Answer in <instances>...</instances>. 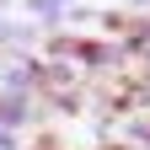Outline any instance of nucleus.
I'll use <instances>...</instances> for the list:
<instances>
[{
	"label": "nucleus",
	"instance_id": "6",
	"mask_svg": "<svg viewBox=\"0 0 150 150\" xmlns=\"http://www.w3.org/2000/svg\"><path fill=\"white\" fill-rule=\"evenodd\" d=\"M0 150H22V134L16 129H0Z\"/></svg>",
	"mask_w": 150,
	"mask_h": 150
},
{
	"label": "nucleus",
	"instance_id": "3",
	"mask_svg": "<svg viewBox=\"0 0 150 150\" xmlns=\"http://www.w3.org/2000/svg\"><path fill=\"white\" fill-rule=\"evenodd\" d=\"M129 64H150V16H129V32L118 38Z\"/></svg>",
	"mask_w": 150,
	"mask_h": 150
},
{
	"label": "nucleus",
	"instance_id": "2",
	"mask_svg": "<svg viewBox=\"0 0 150 150\" xmlns=\"http://www.w3.org/2000/svg\"><path fill=\"white\" fill-rule=\"evenodd\" d=\"M43 43V27L32 16H0V54H27Z\"/></svg>",
	"mask_w": 150,
	"mask_h": 150
},
{
	"label": "nucleus",
	"instance_id": "5",
	"mask_svg": "<svg viewBox=\"0 0 150 150\" xmlns=\"http://www.w3.org/2000/svg\"><path fill=\"white\" fill-rule=\"evenodd\" d=\"M129 16L134 11H123V6H97V32L102 38H123L129 32Z\"/></svg>",
	"mask_w": 150,
	"mask_h": 150
},
{
	"label": "nucleus",
	"instance_id": "8",
	"mask_svg": "<svg viewBox=\"0 0 150 150\" xmlns=\"http://www.w3.org/2000/svg\"><path fill=\"white\" fill-rule=\"evenodd\" d=\"M0 16H16V0H0Z\"/></svg>",
	"mask_w": 150,
	"mask_h": 150
},
{
	"label": "nucleus",
	"instance_id": "1",
	"mask_svg": "<svg viewBox=\"0 0 150 150\" xmlns=\"http://www.w3.org/2000/svg\"><path fill=\"white\" fill-rule=\"evenodd\" d=\"M43 123V112H38V97L27 91H0V129H16V134H27V129Z\"/></svg>",
	"mask_w": 150,
	"mask_h": 150
},
{
	"label": "nucleus",
	"instance_id": "7",
	"mask_svg": "<svg viewBox=\"0 0 150 150\" xmlns=\"http://www.w3.org/2000/svg\"><path fill=\"white\" fill-rule=\"evenodd\" d=\"M123 11H134V16H150V0H123Z\"/></svg>",
	"mask_w": 150,
	"mask_h": 150
},
{
	"label": "nucleus",
	"instance_id": "4",
	"mask_svg": "<svg viewBox=\"0 0 150 150\" xmlns=\"http://www.w3.org/2000/svg\"><path fill=\"white\" fill-rule=\"evenodd\" d=\"M22 6V16H32L43 32H59L64 27V6H75V0H16Z\"/></svg>",
	"mask_w": 150,
	"mask_h": 150
}]
</instances>
